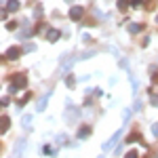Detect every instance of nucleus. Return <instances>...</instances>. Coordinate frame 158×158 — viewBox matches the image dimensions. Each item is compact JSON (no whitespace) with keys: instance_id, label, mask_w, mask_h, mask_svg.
I'll return each mask as SVG.
<instances>
[{"instance_id":"f257e3e1","label":"nucleus","mask_w":158,"mask_h":158,"mask_svg":"<svg viewBox=\"0 0 158 158\" xmlns=\"http://www.w3.org/2000/svg\"><path fill=\"white\" fill-rule=\"evenodd\" d=\"M25 85H27V78H25L23 74H17V76H13V82H11V86H9V93H15L17 89H25Z\"/></svg>"},{"instance_id":"f03ea898","label":"nucleus","mask_w":158,"mask_h":158,"mask_svg":"<svg viewBox=\"0 0 158 158\" xmlns=\"http://www.w3.org/2000/svg\"><path fill=\"white\" fill-rule=\"evenodd\" d=\"M120 137H122V129H118V131H116V133H114V135H112V137L108 139V141L103 143V152H110L112 148L118 143V139H120Z\"/></svg>"},{"instance_id":"7ed1b4c3","label":"nucleus","mask_w":158,"mask_h":158,"mask_svg":"<svg viewBox=\"0 0 158 158\" xmlns=\"http://www.w3.org/2000/svg\"><path fill=\"white\" fill-rule=\"evenodd\" d=\"M82 15H85V9H82V6H72V9H70V19H72V21L82 19Z\"/></svg>"},{"instance_id":"20e7f679","label":"nucleus","mask_w":158,"mask_h":158,"mask_svg":"<svg viewBox=\"0 0 158 158\" xmlns=\"http://www.w3.org/2000/svg\"><path fill=\"white\" fill-rule=\"evenodd\" d=\"M59 36H61V32L57 30V27H49V32H47V40H49V42L59 40Z\"/></svg>"},{"instance_id":"39448f33","label":"nucleus","mask_w":158,"mask_h":158,"mask_svg":"<svg viewBox=\"0 0 158 158\" xmlns=\"http://www.w3.org/2000/svg\"><path fill=\"white\" fill-rule=\"evenodd\" d=\"M74 116H76V118L80 116V110H78V108H76V110H68V114H63V120L72 124V122H74Z\"/></svg>"},{"instance_id":"423d86ee","label":"nucleus","mask_w":158,"mask_h":158,"mask_svg":"<svg viewBox=\"0 0 158 158\" xmlns=\"http://www.w3.org/2000/svg\"><path fill=\"white\" fill-rule=\"evenodd\" d=\"M49 97H51V93H47L44 97L38 101V106H36V112H44L47 110V103H49Z\"/></svg>"},{"instance_id":"0eeeda50","label":"nucleus","mask_w":158,"mask_h":158,"mask_svg":"<svg viewBox=\"0 0 158 158\" xmlns=\"http://www.w3.org/2000/svg\"><path fill=\"white\" fill-rule=\"evenodd\" d=\"M19 55H21V51L17 49V47H11V49L6 51V55H4V57H6V59H17Z\"/></svg>"},{"instance_id":"6e6552de","label":"nucleus","mask_w":158,"mask_h":158,"mask_svg":"<svg viewBox=\"0 0 158 158\" xmlns=\"http://www.w3.org/2000/svg\"><path fill=\"white\" fill-rule=\"evenodd\" d=\"M91 131H93L91 127H80V131L76 133V137H78V139H86V137L91 135Z\"/></svg>"},{"instance_id":"1a4fd4ad","label":"nucleus","mask_w":158,"mask_h":158,"mask_svg":"<svg viewBox=\"0 0 158 158\" xmlns=\"http://www.w3.org/2000/svg\"><path fill=\"white\" fill-rule=\"evenodd\" d=\"M6 11L9 13H17L19 11V0H9V2H6Z\"/></svg>"},{"instance_id":"9d476101","label":"nucleus","mask_w":158,"mask_h":158,"mask_svg":"<svg viewBox=\"0 0 158 158\" xmlns=\"http://www.w3.org/2000/svg\"><path fill=\"white\" fill-rule=\"evenodd\" d=\"M0 124H2V129H0V133H2V135H4L6 131H9V129H11V120H9L6 116H2V118H0Z\"/></svg>"},{"instance_id":"9b49d317","label":"nucleus","mask_w":158,"mask_h":158,"mask_svg":"<svg viewBox=\"0 0 158 158\" xmlns=\"http://www.w3.org/2000/svg\"><path fill=\"white\" fill-rule=\"evenodd\" d=\"M23 146H25V143H23V139H19V141H17V146H15V152H13V156H15V158H17L19 154H21Z\"/></svg>"},{"instance_id":"f8f14e48","label":"nucleus","mask_w":158,"mask_h":158,"mask_svg":"<svg viewBox=\"0 0 158 158\" xmlns=\"http://www.w3.org/2000/svg\"><path fill=\"white\" fill-rule=\"evenodd\" d=\"M127 30H129L131 34H139V32H141V25H139V23H129Z\"/></svg>"},{"instance_id":"ddd939ff","label":"nucleus","mask_w":158,"mask_h":158,"mask_svg":"<svg viewBox=\"0 0 158 158\" xmlns=\"http://www.w3.org/2000/svg\"><path fill=\"white\" fill-rule=\"evenodd\" d=\"M65 86L68 89H74L76 86V76H65Z\"/></svg>"},{"instance_id":"4468645a","label":"nucleus","mask_w":158,"mask_h":158,"mask_svg":"<svg viewBox=\"0 0 158 158\" xmlns=\"http://www.w3.org/2000/svg\"><path fill=\"white\" fill-rule=\"evenodd\" d=\"M21 124H23V129H30V124H32V116H23V118H21Z\"/></svg>"},{"instance_id":"2eb2a0df","label":"nucleus","mask_w":158,"mask_h":158,"mask_svg":"<svg viewBox=\"0 0 158 158\" xmlns=\"http://www.w3.org/2000/svg\"><path fill=\"white\" fill-rule=\"evenodd\" d=\"M129 4H131L129 0H118V9H120V11H127V9H129Z\"/></svg>"},{"instance_id":"dca6fc26","label":"nucleus","mask_w":158,"mask_h":158,"mask_svg":"<svg viewBox=\"0 0 158 158\" xmlns=\"http://www.w3.org/2000/svg\"><path fill=\"white\" fill-rule=\"evenodd\" d=\"M27 101H30V95H27V93H25L23 97L19 99V103H17V106H19V108H23V103H27Z\"/></svg>"},{"instance_id":"f3484780","label":"nucleus","mask_w":158,"mask_h":158,"mask_svg":"<svg viewBox=\"0 0 158 158\" xmlns=\"http://www.w3.org/2000/svg\"><path fill=\"white\" fill-rule=\"evenodd\" d=\"M131 112H133V110H124V112H122V120H124V122H129V118H131Z\"/></svg>"},{"instance_id":"a211bd4d","label":"nucleus","mask_w":158,"mask_h":158,"mask_svg":"<svg viewBox=\"0 0 158 158\" xmlns=\"http://www.w3.org/2000/svg\"><path fill=\"white\" fill-rule=\"evenodd\" d=\"M150 103H152L154 108H158V95H152V97H150Z\"/></svg>"},{"instance_id":"6ab92c4d","label":"nucleus","mask_w":158,"mask_h":158,"mask_svg":"<svg viewBox=\"0 0 158 158\" xmlns=\"http://www.w3.org/2000/svg\"><path fill=\"white\" fill-rule=\"evenodd\" d=\"M152 135H154V137H158V122H154V124H152Z\"/></svg>"},{"instance_id":"aec40b11","label":"nucleus","mask_w":158,"mask_h":158,"mask_svg":"<svg viewBox=\"0 0 158 158\" xmlns=\"http://www.w3.org/2000/svg\"><path fill=\"white\" fill-rule=\"evenodd\" d=\"M124 158H139V154H137L135 150H131V152H129V154H127V156H124Z\"/></svg>"},{"instance_id":"412c9836","label":"nucleus","mask_w":158,"mask_h":158,"mask_svg":"<svg viewBox=\"0 0 158 158\" xmlns=\"http://www.w3.org/2000/svg\"><path fill=\"white\" fill-rule=\"evenodd\" d=\"M65 141H68L65 135H57V143H65Z\"/></svg>"},{"instance_id":"4be33fe9","label":"nucleus","mask_w":158,"mask_h":158,"mask_svg":"<svg viewBox=\"0 0 158 158\" xmlns=\"http://www.w3.org/2000/svg\"><path fill=\"white\" fill-rule=\"evenodd\" d=\"M34 17H42V6H36V11H34Z\"/></svg>"},{"instance_id":"5701e85b","label":"nucleus","mask_w":158,"mask_h":158,"mask_svg":"<svg viewBox=\"0 0 158 158\" xmlns=\"http://www.w3.org/2000/svg\"><path fill=\"white\" fill-rule=\"evenodd\" d=\"M15 27H17V23H15V21H11V23H6V30H11V32L15 30Z\"/></svg>"},{"instance_id":"b1692460","label":"nucleus","mask_w":158,"mask_h":158,"mask_svg":"<svg viewBox=\"0 0 158 158\" xmlns=\"http://www.w3.org/2000/svg\"><path fill=\"white\" fill-rule=\"evenodd\" d=\"M93 55H95V51H86L85 55H82V59H86V57H93Z\"/></svg>"},{"instance_id":"393cba45","label":"nucleus","mask_w":158,"mask_h":158,"mask_svg":"<svg viewBox=\"0 0 158 158\" xmlns=\"http://www.w3.org/2000/svg\"><path fill=\"white\" fill-rule=\"evenodd\" d=\"M120 68H124V70H129V61H127V59H122V61H120Z\"/></svg>"},{"instance_id":"a878e982","label":"nucleus","mask_w":158,"mask_h":158,"mask_svg":"<svg viewBox=\"0 0 158 158\" xmlns=\"http://www.w3.org/2000/svg\"><path fill=\"white\" fill-rule=\"evenodd\" d=\"M141 108H143V103H141V101H137V103H135V112H139Z\"/></svg>"},{"instance_id":"bb28decb","label":"nucleus","mask_w":158,"mask_h":158,"mask_svg":"<svg viewBox=\"0 0 158 158\" xmlns=\"http://www.w3.org/2000/svg\"><path fill=\"white\" fill-rule=\"evenodd\" d=\"M131 4H133V6H139V4H141V0H133Z\"/></svg>"},{"instance_id":"cd10ccee","label":"nucleus","mask_w":158,"mask_h":158,"mask_svg":"<svg viewBox=\"0 0 158 158\" xmlns=\"http://www.w3.org/2000/svg\"><path fill=\"white\" fill-rule=\"evenodd\" d=\"M156 23H158V15H156Z\"/></svg>"},{"instance_id":"c85d7f7f","label":"nucleus","mask_w":158,"mask_h":158,"mask_svg":"<svg viewBox=\"0 0 158 158\" xmlns=\"http://www.w3.org/2000/svg\"><path fill=\"white\" fill-rule=\"evenodd\" d=\"M13 158H15V156H13Z\"/></svg>"}]
</instances>
